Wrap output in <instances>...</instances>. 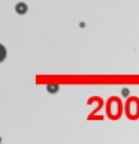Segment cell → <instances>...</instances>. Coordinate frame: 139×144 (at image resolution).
<instances>
[{
	"instance_id": "cell-1",
	"label": "cell",
	"mask_w": 139,
	"mask_h": 144,
	"mask_svg": "<svg viewBox=\"0 0 139 144\" xmlns=\"http://www.w3.org/2000/svg\"><path fill=\"white\" fill-rule=\"evenodd\" d=\"M15 11L18 12V14H25L27 11H28V8H27V5L25 3H22V2H19V3H16V6H15Z\"/></svg>"
},
{
	"instance_id": "cell-2",
	"label": "cell",
	"mask_w": 139,
	"mask_h": 144,
	"mask_svg": "<svg viewBox=\"0 0 139 144\" xmlns=\"http://www.w3.org/2000/svg\"><path fill=\"white\" fill-rule=\"evenodd\" d=\"M6 56H7V51H6L4 45H1V44H0V63L6 59Z\"/></svg>"
},
{
	"instance_id": "cell-3",
	"label": "cell",
	"mask_w": 139,
	"mask_h": 144,
	"mask_svg": "<svg viewBox=\"0 0 139 144\" xmlns=\"http://www.w3.org/2000/svg\"><path fill=\"white\" fill-rule=\"evenodd\" d=\"M46 90H48L49 93H57V92H58V86H57V84H48V86H46Z\"/></svg>"
},
{
	"instance_id": "cell-4",
	"label": "cell",
	"mask_w": 139,
	"mask_h": 144,
	"mask_svg": "<svg viewBox=\"0 0 139 144\" xmlns=\"http://www.w3.org/2000/svg\"><path fill=\"white\" fill-rule=\"evenodd\" d=\"M121 93H123V95H129V90H127V89H123V92H121Z\"/></svg>"
}]
</instances>
